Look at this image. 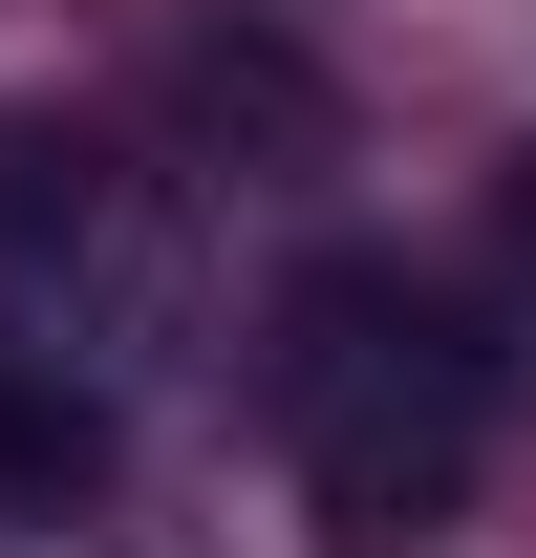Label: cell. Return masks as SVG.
Masks as SVG:
<instances>
[{"label": "cell", "instance_id": "6da1fadb", "mask_svg": "<svg viewBox=\"0 0 536 558\" xmlns=\"http://www.w3.org/2000/svg\"><path fill=\"white\" fill-rule=\"evenodd\" d=\"M279 429H301V473H322L343 537H429L494 451V344H472L451 301H407L387 258H322L301 279V344H279Z\"/></svg>", "mask_w": 536, "mask_h": 558}, {"label": "cell", "instance_id": "7a4b0ae2", "mask_svg": "<svg viewBox=\"0 0 536 558\" xmlns=\"http://www.w3.org/2000/svg\"><path fill=\"white\" fill-rule=\"evenodd\" d=\"M86 301H130V194L108 150L0 108V323H86Z\"/></svg>", "mask_w": 536, "mask_h": 558}, {"label": "cell", "instance_id": "277c9868", "mask_svg": "<svg viewBox=\"0 0 536 558\" xmlns=\"http://www.w3.org/2000/svg\"><path fill=\"white\" fill-rule=\"evenodd\" d=\"M494 236H515V279H536V150H515V172H494Z\"/></svg>", "mask_w": 536, "mask_h": 558}, {"label": "cell", "instance_id": "3957f363", "mask_svg": "<svg viewBox=\"0 0 536 558\" xmlns=\"http://www.w3.org/2000/svg\"><path fill=\"white\" fill-rule=\"evenodd\" d=\"M86 473H108V387H44L0 344V494H86Z\"/></svg>", "mask_w": 536, "mask_h": 558}]
</instances>
